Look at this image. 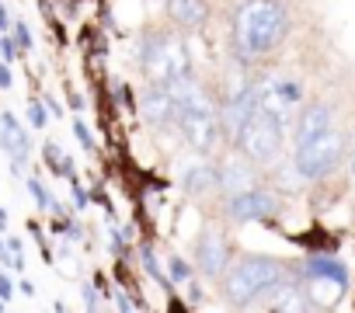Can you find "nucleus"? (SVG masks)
I'll use <instances>...</instances> for the list:
<instances>
[{
	"instance_id": "20",
	"label": "nucleus",
	"mask_w": 355,
	"mask_h": 313,
	"mask_svg": "<svg viewBox=\"0 0 355 313\" xmlns=\"http://www.w3.org/2000/svg\"><path fill=\"white\" fill-rule=\"evenodd\" d=\"M46 105L42 101H28V122H32V129H46Z\"/></svg>"
},
{
	"instance_id": "23",
	"label": "nucleus",
	"mask_w": 355,
	"mask_h": 313,
	"mask_svg": "<svg viewBox=\"0 0 355 313\" xmlns=\"http://www.w3.org/2000/svg\"><path fill=\"white\" fill-rule=\"evenodd\" d=\"M15 42H18V49H21V53H28V49H32V32H28V25H25V21H15Z\"/></svg>"
},
{
	"instance_id": "30",
	"label": "nucleus",
	"mask_w": 355,
	"mask_h": 313,
	"mask_svg": "<svg viewBox=\"0 0 355 313\" xmlns=\"http://www.w3.org/2000/svg\"><path fill=\"white\" fill-rule=\"evenodd\" d=\"M4 226H8V213H4V209H0V230H4Z\"/></svg>"
},
{
	"instance_id": "9",
	"label": "nucleus",
	"mask_w": 355,
	"mask_h": 313,
	"mask_svg": "<svg viewBox=\"0 0 355 313\" xmlns=\"http://www.w3.org/2000/svg\"><path fill=\"white\" fill-rule=\"evenodd\" d=\"M251 188H258V164L248 161L241 150L220 156V161H216V192L234 199V195H244Z\"/></svg>"
},
{
	"instance_id": "12",
	"label": "nucleus",
	"mask_w": 355,
	"mask_h": 313,
	"mask_svg": "<svg viewBox=\"0 0 355 313\" xmlns=\"http://www.w3.org/2000/svg\"><path fill=\"white\" fill-rule=\"evenodd\" d=\"M265 310H268V313H320V310L313 306L306 285L296 282V278L279 282V285L265 296Z\"/></svg>"
},
{
	"instance_id": "14",
	"label": "nucleus",
	"mask_w": 355,
	"mask_h": 313,
	"mask_svg": "<svg viewBox=\"0 0 355 313\" xmlns=\"http://www.w3.org/2000/svg\"><path fill=\"white\" fill-rule=\"evenodd\" d=\"M331 129H334V118H331V108L327 105H317V101L313 105H303V111L293 122V143L303 146V143H310V139H317V136H324Z\"/></svg>"
},
{
	"instance_id": "3",
	"label": "nucleus",
	"mask_w": 355,
	"mask_h": 313,
	"mask_svg": "<svg viewBox=\"0 0 355 313\" xmlns=\"http://www.w3.org/2000/svg\"><path fill=\"white\" fill-rule=\"evenodd\" d=\"M136 60H139V70L146 73L150 84H174V80L196 77L189 49L182 46V39H174L167 32H143Z\"/></svg>"
},
{
	"instance_id": "5",
	"label": "nucleus",
	"mask_w": 355,
	"mask_h": 313,
	"mask_svg": "<svg viewBox=\"0 0 355 313\" xmlns=\"http://www.w3.org/2000/svg\"><path fill=\"white\" fill-rule=\"evenodd\" d=\"M282 132H286V125H279L275 118H268V115L258 108V115L241 129V136H237L234 143H237V150L248 156V161H254V164H272L275 156L282 153Z\"/></svg>"
},
{
	"instance_id": "13",
	"label": "nucleus",
	"mask_w": 355,
	"mask_h": 313,
	"mask_svg": "<svg viewBox=\"0 0 355 313\" xmlns=\"http://www.w3.org/2000/svg\"><path fill=\"white\" fill-rule=\"evenodd\" d=\"M0 146H4L8 156H11V171L21 175L28 156H32V143H28V129L11 111H0Z\"/></svg>"
},
{
	"instance_id": "29",
	"label": "nucleus",
	"mask_w": 355,
	"mask_h": 313,
	"mask_svg": "<svg viewBox=\"0 0 355 313\" xmlns=\"http://www.w3.org/2000/svg\"><path fill=\"white\" fill-rule=\"evenodd\" d=\"M70 108H73V111H80V108H84V101H80L77 94H70Z\"/></svg>"
},
{
	"instance_id": "1",
	"label": "nucleus",
	"mask_w": 355,
	"mask_h": 313,
	"mask_svg": "<svg viewBox=\"0 0 355 313\" xmlns=\"http://www.w3.org/2000/svg\"><path fill=\"white\" fill-rule=\"evenodd\" d=\"M289 32V15L279 0H244L230 21V49L241 63H261Z\"/></svg>"
},
{
	"instance_id": "19",
	"label": "nucleus",
	"mask_w": 355,
	"mask_h": 313,
	"mask_svg": "<svg viewBox=\"0 0 355 313\" xmlns=\"http://www.w3.org/2000/svg\"><path fill=\"white\" fill-rule=\"evenodd\" d=\"M28 192H32V199L39 202V209H53V202H56V199L46 192V185H42L39 178H28Z\"/></svg>"
},
{
	"instance_id": "16",
	"label": "nucleus",
	"mask_w": 355,
	"mask_h": 313,
	"mask_svg": "<svg viewBox=\"0 0 355 313\" xmlns=\"http://www.w3.org/2000/svg\"><path fill=\"white\" fill-rule=\"evenodd\" d=\"M300 278L310 282V278H334V282H345L348 285V271L338 258L331 254H310L303 265H300Z\"/></svg>"
},
{
	"instance_id": "28",
	"label": "nucleus",
	"mask_w": 355,
	"mask_h": 313,
	"mask_svg": "<svg viewBox=\"0 0 355 313\" xmlns=\"http://www.w3.org/2000/svg\"><path fill=\"white\" fill-rule=\"evenodd\" d=\"M115 303H119V313H132V303L125 292H115Z\"/></svg>"
},
{
	"instance_id": "26",
	"label": "nucleus",
	"mask_w": 355,
	"mask_h": 313,
	"mask_svg": "<svg viewBox=\"0 0 355 313\" xmlns=\"http://www.w3.org/2000/svg\"><path fill=\"white\" fill-rule=\"evenodd\" d=\"M15 84V77H11V66L8 63H0V91H8Z\"/></svg>"
},
{
	"instance_id": "25",
	"label": "nucleus",
	"mask_w": 355,
	"mask_h": 313,
	"mask_svg": "<svg viewBox=\"0 0 355 313\" xmlns=\"http://www.w3.org/2000/svg\"><path fill=\"white\" fill-rule=\"evenodd\" d=\"M11 296H15V282L8 275H0V303H8Z\"/></svg>"
},
{
	"instance_id": "4",
	"label": "nucleus",
	"mask_w": 355,
	"mask_h": 313,
	"mask_svg": "<svg viewBox=\"0 0 355 313\" xmlns=\"http://www.w3.org/2000/svg\"><path fill=\"white\" fill-rule=\"evenodd\" d=\"M345 161V132L341 129H331L303 146L293 150V168L303 181H320L327 178L338 164Z\"/></svg>"
},
{
	"instance_id": "22",
	"label": "nucleus",
	"mask_w": 355,
	"mask_h": 313,
	"mask_svg": "<svg viewBox=\"0 0 355 313\" xmlns=\"http://www.w3.org/2000/svg\"><path fill=\"white\" fill-rule=\"evenodd\" d=\"M18 53H21V49H18L15 35H4V39H0V56H4V63H8V66L18 60Z\"/></svg>"
},
{
	"instance_id": "2",
	"label": "nucleus",
	"mask_w": 355,
	"mask_h": 313,
	"mask_svg": "<svg viewBox=\"0 0 355 313\" xmlns=\"http://www.w3.org/2000/svg\"><path fill=\"white\" fill-rule=\"evenodd\" d=\"M289 278V268L279 258L268 254H244L241 261L230 265V271L223 275V299L234 306H248L261 296H268L279 282Z\"/></svg>"
},
{
	"instance_id": "11",
	"label": "nucleus",
	"mask_w": 355,
	"mask_h": 313,
	"mask_svg": "<svg viewBox=\"0 0 355 313\" xmlns=\"http://www.w3.org/2000/svg\"><path fill=\"white\" fill-rule=\"evenodd\" d=\"M196 265L206 278H220L230 271V240L216 230L202 233L199 244H196Z\"/></svg>"
},
{
	"instance_id": "6",
	"label": "nucleus",
	"mask_w": 355,
	"mask_h": 313,
	"mask_svg": "<svg viewBox=\"0 0 355 313\" xmlns=\"http://www.w3.org/2000/svg\"><path fill=\"white\" fill-rule=\"evenodd\" d=\"M261 111L279 125H289L293 115L303 111V87L293 77H268L261 80Z\"/></svg>"
},
{
	"instance_id": "17",
	"label": "nucleus",
	"mask_w": 355,
	"mask_h": 313,
	"mask_svg": "<svg viewBox=\"0 0 355 313\" xmlns=\"http://www.w3.org/2000/svg\"><path fill=\"white\" fill-rule=\"evenodd\" d=\"M182 188L192 199H206L209 192H216V164H192V168H185Z\"/></svg>"
},
{
	"instance_id": "18",
	"label": "nucleus",
	"mask_w": 355,
	"mask_h": 313,
	"mask_svg": "<svg viewBox=\"0 0 355 313\" xmlns=\"http://www.w3.org/2000/svg\"><path fill=\"white\" fill-rule=\"evenodd\" d=\"M167 278H171L174 285H192L196 268H192L182 254H171V258H167Z\"/></svg>"
},
{
	"instance_id": "32",
	"label": "nucleus",
	"mask_w": 355,
	"mask_h": 313,
	"mask_svg": "<svg viewBox=\"0 0 355 313\" xmlns=\"http://www.w3.org/2000/svg\"><path fill=\"white\" fill-rule=\"evenodd\" d=\"M0 4H4V0H0Z\"/></svg>"
},
{
	"instance_id": "21",
	"label": "nucleus",
	"mask_w": 355,
	"mask_h": 313,
	"mask_svg": "<svg viewBox=\"0 0 355 313\" xmlns=\"http://www.w3.org/2000/svg\"><path fill=\"white\" fill-rule=\"evenodd\" d=\"M73 136H77V143H80L87 153H94V136H91V129H87L80 118H73Z\"/></svg>"
},
{
	"instance_id": "7",
	"label": "nucleus",
	"mask_w": 355,
	"mask_h": 313,
	"mask_svg": "<svg viewBox=\"0 0 355 313\" xmlns=\"http://www.w3.org/2000/svg\"><path fill=\"white\" fill-rule=\"evenodd\" d=\"M261 108V84L258 80H244L234 94H227L220 101V122H223V136L227 139H237L241 129L258 115Z\"/></svg>"
},
{
	"instance_id": "24",
	"label": "nucleus",
	"mask_w": 355,
	"mask_h": 313,
	"mask_svg": "<svg viewBox=\"0 0 355 313\" xmlns=\"http://www.w3.org/2000/svg\"><path fill=\"white\" fill-rule=\"evenodd\" d=\"M70 185H73V202H77V209H87V188H84L77 178H73Z\"/></svg>"
},
{
	"instance_id": "15",
	"label": "nucleus",
	"mask_w": 355,
	"mask_h": 313,
	"mask_svg": "<svg viewBox=\"0 0 355 313\" xmlns=\"http://www.w3.org/2000/svg\"><path fill=\"white\" fill-rule=\"evenodd\" d=\"M167 18L178 28L199 32L209 21V0H167Z\"/></svg>"
},
{
	"instance_id": "27",
	"label": "nucleus",
	"mask_w": 355,
	"mask_h": 313,
	"mask_svg": "<svg viewBox=\"0 0 355 313\" xmlns=\"http://www.w3.org/2000/svg\"><path fill=\"white\" fill-rule=\"evenodd\" d=\"M11 28H15V21H11V15H8V8H4V4H0V32H4V35H8Z\"/></svg>"
},
{
	"instance_id": "10",
	"label": "nucleus",
	"mask_w": 355,
	"mask_h": 313,
	"mask_svg": "<svg viewBox=\"0 0 355 313\" xmlns=\"http://www.w3.org/2000/svg\"><path fill=\"white\" fill-rule=\"evenodd\" d=\"M279 209H282V202L268 188H251L244 195L227 199V216L234 223H272L279 216Z\"/></svg>"
},
{
	"instance_id": "31",
	"label": "nucleus",
	"mask_w": 355,
	"mask_h": 313,
	"mask_svg": "<svg viewBox=\"0 0 355 313\" xmlns=\"http://www.w3.org/2000/svg\"><path fill=\"white\" fill-rule=\"evenodd\" d=\"M352 175H355V156H352Z\"/></svg>"
},
{
	"instance_id": "8",
	"label": "nucleus",
	"mask_w": 355,
	"mask_h": 313,
	"mask_svg": "<svg viewBox=\"0 0 355 313\" xmlns=\"http://www.w3.org/2000/svg\"><path fill=\"white\" fill-rule=\"evenodd\" d=\"M139 115L153 129H178V122H182V101L174 98L171 84H146L139 94Z\"/></svg>"
}]
</instances>
